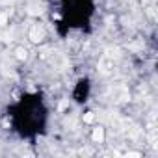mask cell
Returning a JSON list of instances; mask_svg holds the SVG:
<instances>
[{"label":"cell","instance_id":"obj_1","mask_svg":"<svg viewBox=\"0 0 158 158\" xmlns=\"http://www.w3.org/2000/svg\"><path fill=\"white\" fill-rule=\"evenodd\" d=\"M43 37H45V30H43V28H39V26H34V28L30 30V39H32L34 43H39V41H43Z\"/></svg>","mask_w":158,"mask_h":158},{"label":"cell","instance_id":"obj_2","mask_svg":"<svg viewBox=\"0 0 158 158\" xmlns=\"http://www.w3.org/2000/svg\"><path fill=\"white\" fill-rule=\"evenodd\" d=\"M93 139H95V141H102V139H104V128H102V127H99V128L93 130Z\"/></svg>","mask_w":158,"mask_h":158},{"label":"cell","instance_id":"obj_3","mask_svg":"<svg viewBox=\"0 0 158 158\" xmlns=\"http://www.w3.org/2000/svg\"><path fill=\"white\" fill-rule=\"evenodd\" d=\"M93 119H95V115H93V112H88V114L84 115V121H86V123H91Z\"/></svg>","mask_w":158,"mask_h":158}]
</instances>
